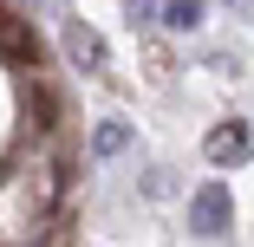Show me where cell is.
Returning a JSON list of instances; mask_svg holds the SVG:
<instances>
[{
  "mask_svg": "<svg viewBox=\"0 0 254 247\" xmlns=\"http://www.w3.org/2000/svg\"><path fill=\"white\" fill-rule=\"evenodd\" d=\"M235 228V202H228V182H202L189 195V234L195 241H222Z\"/></svg>",
  "mask_w": 254,
  "mask_h": 247,
  "instance_id": "obj_1",
  "label": "cell"
},
{
  "mask_svg": "<svg viewBox=\"0 0 254 247\" xmlns=\"http://www.w3.org/2000/svg\"><path fill=\"white\" fill-rule=\"evenodd\" d=\"M202 156H209L215 169H241L248 156H254V130L235 117V124H215L209 137H202Z\"/></svg>",
  "mask_w": 254,
  "mask_h": 247,
  "instance_id": "obj_2",
  "label": "cell"
},
{
  "mask_svg": "<svg viewBox=\"0 0 254 247\" xmlns=\"http://www.w3.org/2000/svg\"><path fill=\"white\" fill-rule=\"evenodd\" d=\"M65 59H72L78 72H105V65H111L105 39H98V33H91L85 20H72V26H65Z\"/></svg>",
  "mask_w": 254,
  "mask_h": 247,
  "instance_id": "obj_3",
  "label": "cell"
},
{
  "mask_svg": "<svg viewBox=\"0 0 254 247\" xmlns=\"http://www.w3.org/2000/svg\"><path fill=\"white\" fill-rule=\"evenodd\" d=\"M202 13H209V0H163L157 26H170V33H195V26H202Z\"/></svg>",
  "mask_w": 254,
  "mask_h": 247,
  "instance_id": "obj_4",
  "label": "cell"
},
{
  "mask_svg": "<svg viewBox=\"0 0 254 247\" xmlns=\"http://www.w3.org/2000/svg\"><path fill=\"white\" fill-rule=\"evenodd\" d=\"M124 150H130V124L124 117H105L91 130V156H124Z\"/></svg>",
  "mask_w": 254,
  "mask_h": 247,
  "instance_id": "obj_5",
  "label": "cell"
},
{
  "mask_svg": "<svg viewBox=\"0 0 254 247\" xmlns=\"http://www.w3.org/2000/svg\"><path fill=\"white\" fill-rule=\"evenodd\" d=\"M26 111L39 117V130H53V117H59V104H53V91H39V85H33V98H26Z\"/></svg>",
  "mask_w": 254,
  "mask_h": 247,
  "instance_id": "obj_6",
  "label": "cell"
},
{
  "mask_svg": "<svg viewBox=\"0 0 254 247\" xmlns=\"http://www.w3.org/2000/svg\"><path fill=\"white\" fill-rule=\"evenodd\" d=\"M157 13H163V0H124V20L130 26H157Z\"/></svg>",
  "mask_w": 254,
  "mask_h": 247,
  "instance_id": "obj_7",
  "label": "cell"
},
{
  "mask_svg": "<svg viewBox=\"0 0 254 247\" xmlns=\"http://www.w3.org/2000/svg\"><path fill=\"white\" fill-rule=\"evenodd\" d=\"M228 7H235V13H254V0H228Z\"/></svg>",
  "mask_w": 254,
  "mask_h": 247,
  "instance_id": "obj_8",
  "label": "cell"
}]
</instances>
